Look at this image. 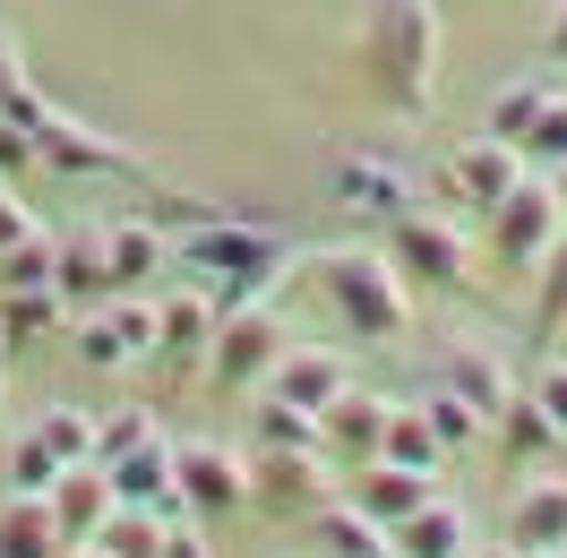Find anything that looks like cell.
<instances>
[{"instance_id":"obj_23","label":"cell","mask_w":567,"mask_h":558,"mask_svg":"<svg viewBox=\"0 0 567 558\" xmlns=\"http://www.w3.org/2000/svg\"><path fill=\"white\" fill-rule=\"evenodd\" d=\"M464 550H473V524H464L456 498H422L395 524V558H464Z\"/></svg>"},{"instance_id":"obj_29","label":"cell","mask_w":567,"mask_h":558,"mask_svg":"<svg viewBox=\"0 0 567 558\" xmlns=\"http://www.w3.org/2000/svg\"><path fill=\"white\" fill-rule=\"evenodd\" d=\"M95 550H112V558H164V516H155V507H112L104 533H95Z\"/></svg>"},{"instance_id":"obj_35","label":"cell","mask_w":567,"mask_h":558,"mask_svg":"<svg viewBox=\"0 0 567 558\" xmlns=\"http://www.w3.org/2000/svg\"><path fill=\"white\" fill-rule=\"evenodd\" d=\"M516 146H525L533 173H559V164H567V95H550V104H542V121H533Z\"/></svg>"},{"instance_id":"obj_4","label":"cell","mask_w":567,"mask_h":558,"mask_svg":"<svg viewBox=\"0 0 567 558\" xmlns=\"http://www.w3.org/2000/svg\"><path fill=\"white\" fill-rule=\"evenodd\" d=\"M388 258L404 283H430V292H464L473 283V232L456 224V207H413L388 224Z\"/></svg>"},{"instance_id":"obj_32","label":"cell","mask_w":567,"mask_h":558,"mask_svg":"<svg viewBox=\"0 0 567 558\" xmlns=\"http://www.w3.org/2000/svg\"><path fill=\"white\" fill-rule=\"evenodd\" d=\"M61 473H70V464L43 447V430H18V438H9V464H0V482H9V489H52Z\"/></svg>"},{"instance_id":"obj_7","label":"cell","mask_w":567,"mask_h":558,"mask_svg":"<svg viewBox=\"0 0 567 558\" xmlns=\"http://www.w3.org/2000/svg\"><path fill=\"white\" fill-rule=\"evenodd\" d=\"M525 173H533L525 146H516V138H491V130H482V138H464L447 164H430V198H439V207H456V215H464V207L491 215Z\"/></svg>"},{"instance_id":"obj_21","label":"cell","mask_w":567,"mask_h":558,"mask_svg":"<svg viewBox=\"0 0 567 558\" xmlns=\"http://www.w3.org/2000/svg\"><path fill=\"white\" fill-rule=\"evenodd\" d=\"M439 386H456L482 421H498V404L516 395L507 361H498V352H482V344H439Z\"/></svg>"},{"instance_id":"obj_46","label":"cell","mask_w":567,"mask_h":558,"mask_svg":"<svg viewBox=\"0 0 567 558\" xmlns=\"http://www.w3.org/2000/svg\"><path fill=\"white\" fill-rule=\"evenodd\" d=\"M78 558H112V550H95V541H86V550H78Z\"/></svg>"},{"instance_id":"obj_3","label":"cell","mask_w":567,"mask_h":558,"mask_svg":"<svg viewBox=\"0 0 567 558\" xmlns=\"http://www.w3.org/2000/svg\"><path fill=\"white\" fill-rule=\"evenodd\" d=\"M292 267L327 292V310L353 327V344H404L413 301H404V276L388 249H301Z\"/></svg>"},{"instance_id":"obj_45","label":"cell","mask_w":567,"mask_h":558,"mask_svg":"<svg viewBox=\"0 0 567 558\" xmlns=\"http://www.w3.org/2000/svg\"><path fill=\"white\" fill-rule=\"evenodd\" d=\"M516 558H567V550H516Z\"/></svg>"},{"instance_id":"obj_39","label":"cell","mask_w":567,"mask_h":558,"mask_svg":"<svg viewBox=\"0 0 567 558\" xmlns=\"http://www.w3.org/2000/svg\"><path fill=\"white\" fill-rule=\"evenodd\" d=\"M164 558H215L207 550V524H198V516H173V524H164Z\"/></svg>"},{"instance_id":"obj_24","label":"cell","mask_w":567,"mask_h":558,"mask_svg":"<svg viewBox=\"0 0 567 558\" xmlns=\"http://www.w3.org/2000/svg\"><path fill=\"white\" fill-rule=\"evenodd\" d=\"M52 292H61L70 310H104V301H112V258H104V232H78V241H61Z\"/></svg>"},{"instance_id":"obj_13","label":"cell","mask_w":567,"mask_h":558,"mask_svg":"<svg viewBox=\"0 0 567 558\" xmlns=\"http://www.w3.org/2000/svg\"><path fill=\"white\" fill-rule=\"evenodd\" d=\"M104 473H112V498H121V507H155L164 524H173V516H189V507H181V489H173V438H164V430H155L146 447L112 455Z\"/></svg>"},{"instance_id":"obj_38","label":"cell","mask_w":567,"mask_h":558,"mask_svg":"<svg viewBox=\"0 0 567 558\" xmlns=\"http://www.w3.org/2000/svg\"><path fill=\"white\" fill-rule=\"evenodd\" d=\"M533 404H542V413H550V430L567 438V361H550V370L533 379Z\"/></svg>"},{"instance_id":"obj_18","label":"cell","mask_w":567,"mask_h":558,"mask_svg":"<svg viewBox=\"0 0 567 558\" xmlns=\"http://www.w3.org/2000/svg\"><path fill=\"white\" fill-rule=\"evenodd\" d=\"M301 533L319 558H395V533L379 516H361L353 498H327L319 516H301Z\"/></svg>"},{"instance_id":"obj_19","label":"cell","mask_w":567,"mask_h":558,"mask_svg":"<svg viewBox=\"0 0 567 558\" xmlns=\"http://www.w3.org/2000/svg\"><path fill=\"white\" fill-rule=\"evenodd\" d=\"M507 541L516 550H567V473H533L507 507Z\"/></svg>"},{"instance_id":"obj_17","label":"cell","mask_w":567,"mask_h":558,"mask_svg":"<svg viewBox=\"0 0 567 558\" xmlns=\"http://www.w3.org/2000/svg\"><path fill=\"white\" fill-rule=\"evenodd\" d=\"M344 498H353L361 516H379V524L395 533V524L413 516L422 498H439V473H404V464H388V455H370L353 482H344Z\"/></svg>"},{"instance_id":"obj_6","label":"cell","mask_w":567,"mask_h":558,"mask_svg":"<svg viewBox=\"0 0 567 558\" xmlns=\"http://www.w3.org/2000/svg\"><path fill=\"white\" fill-rule=\"evenodd\" d=\"M284 318L267 310V301H241V310L215 318V352H207V379L224 386V395H258L267 386V370L284 361Z\"/></svg>"},{"instance_id":"obj_37","label":"cell","mask_w":567,"mask_h":558,"mask_svg":"<svg viewBox=\"0 0 567 558\" xmlns=\"http://www.w3.org/2000/svg\"><path fill=\"white\" fill-rule=\"evenodd\" d=\"M542 301H533V310H542V327H559L567 318V232H559V249H550V258H542Z\"/></svg>"},{"instance_id":"obj_47","label":"cell","mask_w":567,"mask_h":558,"mask_svg":"<svg viewBox=\"0 0 567 558\" xmlns=\"http://www.w3.org/2000/svg\"><path fill=\"white\" fill-rule=\"evenodd\" d=\"M0 361H9V344H0Z\"/></svg>"},{"instance_id":"obj_8","label":"cell","mask_w":567,"mask_h":558,"mask_svg":"<svg viewBox=\"0 0 567 558\" xmlns=\"http://www.w3.org/2000/svg\"><path fill=\"white\" fill-rule=\"evenodd\" d=\"M173 489H181V507H189L198 524L241 516L249 507V455L215 447V438H181L173 447Z\"/></svg>"},{"instance_id":"obj_10","label":"cell","mask_w":567,"mask_h":558,"mask_svg":"<svg viewBox=\"0 0 567 558\" xmlns=\"http://www.w3.org/2000/svg\"><path fill=\"white\" fill-rule=\"evenodd\" d=\"M215 318L224 310H215L198 283L164 292V301H155V352H146V361H155L164 379H198V361L215 352Z\"/></svg>"},{"instance_id":"obj_20","label":"cell","mask_w":567,"mask_h":558,"mask_svg":"<svg viewBox=\"0 0 567 558\" xmlns=\"http://www.w3.org/2000/svg\"><path fill=\"white\" fill-rule=\"evenodd\" d=\"M104 258H112V292H146L155 276H173V241L130 215V224H104Z\"/></svg>"},{"instance_id":"obj_26","label":"cell","mask_w":567,"mask_h":558,"mask_svg":"<svg viewBox=\"0 0 567 558\" xmlns=\"http://www.w3.org/2000/svg\"><path fill=\"white\" fill-rule=\"evenodd\" d=\"M61 318H70V301H61L52 283H18V292H0V344L27 352V344H43Z\"/></svg>"},{"instance_id":"obj_28","label":"cell","mask_w":567,"mask_h":558,"mask_svg":"<svg viewBox=\"0 0 567 558\" xmlns=\"http://www.w3.org/2000/svg\"><path fill=\"white\" fill-rule=\"evenodd\" d=\"M379 455H388V464H404V473H439V464H447V447L430 438L422 404H395V413H388V438H379Z\"/></svg>"},{"instance_id":"obj_2","label":"cell","mask_w":567,"mask_h":558,"mask_svg":"<svg viewBox=\"0 0 567 558\" xmlns=\"http://www.w3.org/2000/svg\"><path fill=\"white\" fill-rule=\"evenodd\" d=\"M361 61L379 104L422 121L439 95V9L430 0H370V27H361Z\"/></svg>"},{"instance_id":"obj_15","label":"cell","mask_w":567,"mask_h":558,"mask_svg":"<svg viewBox=\"0 0 567 558\" xmlns=\"http://www.w3.org/2000/svg\"><path fill=\"white\" fill-rule=\"evenodd\" d=\"M43 498H52V524H61V541H70V550H86V541L104 533V516L121 507V498H112V473H104V464H70V473L43 489Z\"/></svg>"},{"instance_id":"obj_31","label":"cell","mask_w":567,"mask_h":558,"mask_svg":"<svg viewBox=\"0 0 567 558\" xmlns=\"http://www.w3.org/2000/svg\"><path fill=\"white\" fill-rule=\"evenodd\" d=\"M35 430H43V447L61 455V464H95V413H86V404H43Z\"/></svg>"},{"instance_id":"obj_12","label":"cell","mask_w":567,"mask_h":558,"mask_svg":"<svg viewBox=\"0 0 567 558\" xmlns=\"http://www.w3.org/2000/svg\"><path fill=\"white\" fill-rule=\"evenodd\" d=\"M344 386H353V361H344L336 344H284V361L267 370V395L301 404V413H327Z\"/></svg>"},{"instance_id":"obj_14","label":"cell","mask_w":567,"mask_h":558,"mask_svg":"<svg viewBox=\"0 0 567 558\" xmlns=\"http://www.w3.org/2000/svg\"><path fill=\"white\" fill-rule=\"evenodd\" d=\"M388 395H370V386H344V395H336V404H327L319 413V438H327V455H336V464H370V455H379V438H388Z\"/></svg>"},{"instance_id":"obj_44","label":"cell","mask_w":567,"mask_h":558,"mask_svg":"<svg viewBox=\"0 0 567 558\" xmlns=\"http://www.w3.org/2000/svg\"><path fill=\"white\" fill-rule=\"evenodd\" d=\"M550 180H559V207H567V164H559V173H550Z\"/></svg>"},{"instance_id":"obj_30","label":"cell","mask_w":567,"mask_h":558,"mask_svg":"<svg viewBox=\"0 0 567 558\" xmlns=\"http://www.w3.org/2000/svg\"><path fill=\"white\" fill-rule=\"evenodd\" d=\"M550 95H559V78H516L507 95H491V121H482V130H491V138H525Z\"/></svg>"},{"instance_id":"obj_1","label":"cell","mask_w":567,"mask_h":558,"mask_svg":"<svg viewBox=\"0 0 567 558\" xmlns=\"http://www.w3.org/2000/svg\"><path fill=\"white\" fill-rule=\"evenodd\" d=\"M301 249H284L276 232H258V224H233V215H198L189 232L173 241V267L198 292H207L215 310H241V301H267L276 276L292 267Z\"/></svg>"},{"instance_id":"obj_43","label":"cell","mask_w":567,"mask_h":558,"mask_svg":"<svg viewBox=\"0 0 567 558\" xmlns=\"http://www.w3.org/2000/svg\"><path fill=\"white\" fill-rule=\"evenodd\" d=\"M464 558H516V541H507V550H464Z\"/></svg>"},{"instance_id":"obj_36","label":"cell","mask_w":567,"mask_h":558,"mask_svg":"<svg viewBox=\"0 0 567 558\" xmlns=\"http://www.w3.org/2000/svg\"><path fill=\"white\" fill-rule=\"evenodd\" d=\"M164 421L146 413V404H130V413H112V421H95V464H112V455H130V447H146Z\"/></svg>"},{"instance_id":"obj_42","label":"cell","mask_w":567,"mask_h":558,"mask_svg":"<svg viewBox=\"0 0 567 558\" xmlns=\"http://www.w3.org/2000/svg\"><path fill=\"white\" fill-rule=\"evenodd\" d=\"M550 61H567V0H559V18H550Z\"/></svg>"},{"instance_id":"obj_41","label":"cell","mask_w":567,"mask_h":558,"mask_svg":"<svg viewBox=\"0 0 567 558\" xmlns=\"http://www.w3.org/2000/svg\"><path fill=\"white\" fill-rule=\"evenodd\" d=\"M27 232H35V215H27L18 198H9V189H0V258H9V249L27 241Z\"/></svg>"},{"instance_id":"obj_34","label":"cell","mask_w":567,"mask_h":558,"mask_svg":"<svg viewBox=\"0 0 567 558\" xmlns=\"http://www.w3.org/2000/svg\"><path fill=\"white\" fill-rule=\"evenodd\" d=\"M52 267H61V241H52V232L35 224L27 241L0 258V292H18V283H52Z\"/></svg>"},{"instance_id":"obj_11","label":"cell","mask_w":567,"mask_h":558,"mask_svg":"<svg viewBox=\"0 0 567 558\" xmlns=\"http://www.w3.org/2000/svg\"><path fill=\"white\" fill-rule=\"evenodd\" d=\"M35 164H52V173H104V180H138V155H130V146H112L104 130L70 121V112H43V121H35Z\"/></svg>"},{"instance_id":"obj_33","label":"cell","mask_w":567,"mask_h":558,"mask_svg":"<svg viewBox=\"0 0 567 558\" xmlns=\"http://www.w3.org/2000/svg\"><path fill=\"white\" fill-rule=\"evenodd\" d=\"M258 447H319V455H327V438H319V413H301V404L267 395V404H258Z\"/></svg>"},{"instance_id":"obj_22","label":"cell","mask_w":567,"mask_h":558,"mask_svg":"<svg viewBox=\"0 0 567 558\" xmlns=\"http://www.w3.org/2000/svg\"><path fill=\"white\" fill-rule=\"evenodd\" d=\"M61 524L43 489H0V558H61Z\"/></svg>"},{"instance_id":"obj_9","label":"cell","mask_w":567,"mask_h":558,"mask_svg":"<svg viewBox=\"0 0 567 558\" xmlns=\"http://www.w3.org/2000/svg\"><path fill=\"white\" fill-rule=\"evenodd\" d=\"M327 498H336V489H327V455L319 447H258L249 455V507L301 524V516H319Z\"/></svg>"},{"instance_id":"obj_40","label":"cell","mask_w":567,"mask_h":558,"mask_svg":"<svg viewBox=\"0 0 567 558\" xmlns=\"http://www.w3.org/2000/svg\"><path fill=\"white\" fill-rule=\"evenodd\" d=\"M27 164H35V138L18 121H0V173H27Z\"/></svg>"},{"instance_id":"obj_5","label":"cell","mask_w":567,"mask_h":558,"mask_svg":"<svg viewBox=\"0 0 567 558\" xmlns=\"http://www.w3.org/2000/svg\"><path fill=\"white\" fill-rule=\"evenodd\" d=\"M559 232H567V207H559V180L550 173H525L491 207V258L507 276H542V258L559 249Z\"/></svg>"},{"instance_id":"obj_25","label":"cell","mask_w":567,"mask_h":558,"mask_svg":"<svg viewBox=\"0 0 567 558\" xmlns=\"http://www.w3.org/2000/svg\"><path fill=\"white\" fill-rule=\"evenodd\" d=\"M491 438H498V455H507V464H516V473H533V464H542V455H559V447H567L559 430H550V413H542V404H533V395H507V404H498V421H491Z\"/></svg>"},{"instance_id":"obj_16","label":"cell","mask_w":567,"mask_h":558,"mask_svg":"<svg viewBox=\"0 0 567 558\" xmlns=\"http://www.w3.org/2000/svg\"><path fill=\"white\" fill-rule=\"evenodd\" d=\"M336 198H344L353 215H370V224H395L422 189H413V173L388 164V155H353V164H336Z\"/></svg>"},{"instance_id":"obj_27","label":"cell","mask_w":567,"mask_h":558,"mask_svg":"<svg viewBox=\"0 0 567 558\" xmlns=\"http://www.w3.org/2000/svg\"><path fill=\"white\" fill-rule=\"evenodd\" d=\"M422 421H430V438H439L447 455H464V447H482V438H491V421L473 413L456 386H439V379H430V395H422Z\"/></svg>"}]
</instances>
